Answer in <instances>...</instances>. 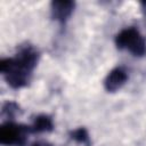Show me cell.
Masks as SVG:
<instances>
[{
  "label": "cell",
  "mask_w": 146,
  "mask_h": 146,
  "mask_svg": "<svg viewBox=\"0 0 146 146\" xmlns=\"http://www.w3.org/2000/svg\"><path fill=\"white\" fill-rule=\"evenodd\" d=\"M38 60V51L33 47L26 46L22 48L15 57L1 59L0 71L11 88L19 89L30 82L32 72L35 68Z\"/></svg>",
  "instance_id": "6da1fadb"
},
{
  "label": "cell",
  "mask_w": 146,
  "mask_h": 146,
  "mask_svg": "<svg viewBox=\"0 0 146 146\" xmlns=\"http://www.w3.org/2000/svg\"><path fill=\"white\" fill-rule=\"evenodd\" d=\"M115 44L119 49L128 50L133 56L141 57L146 54V41L138 30L127 27L115 36Z\"/></svg>",
  "instance_id": "7a4b0ae2"
},
{
  "label": "cell",
  "mask_w": 146,
  "mask_h": 146,
  "mask_svg": "<svg viewBox=\"0 0 146 146\" xmlns=\"http://www.w3.org/2000/svg\"><path fill=\"white\" fill-rule=\"evenodd\" d=\"M30 132L31 127L6 122L0 128V143L3 146H24Z\"/></svg>",
  "instance_id": "3957f363"
},
{
  "label": "cell",
  "mask_w": 146,
  "mask_h": 146,
  "mask_svg": "<svg viewBox=\"0 0 146 146\" xmlns=\"http://www.w3.org/2000/svg\"><path fill=\"white\" fill-rule=\"evenodd\" d=\"M128 80L127 72L121 67L113 68L104 80V87L108 92H115L121 89Z\"/></svg>",
  "instance_id": "277c9868"
},
{
  "label": "cell",
  "mask_w": 146,
  "mask_h": 146,
  "mask_svg": "<svg viewBox=\"0 0 146 146\" xmlns=\"http://www.w3.org/2000/svg\"><path fill=\"white\" fill-rule=\"evenodd\" d=\"M50 6L52 18L63 23L68 19V17L74 10L75 5L73 1H52Z\"/></svg>",
  "instance_id": "5b68a950"
},
{
  "label": "cell",
  "mask_w": 146,
  "mask_h": 146,
  "mask_svg": "<svg viewBox=\"0 0 146 146\" xmlns=\"http://www.w3.org/2000/svg\"><path fill=\"white\" fill-rule=\"evenodd\" d=\"M54 127L52 120L48 115H39L35 117L33 124L31 125L32 132H46L51 131Z\"/></svg>",
  "instance_id": "8992f818"
},
{
  "label": "cell",
  "mask_w": 146,
  "mask_h": 146,
  "mask_svg": "<svg viewBox=\"0 0 146 146\" xmlns=\"http://www.w3.org/2000/svg\"><path fill=\"white\" fill-rule=\"evenodd\" d=\"M72 138L80 143H86L88 140V132L83 128H79L72 132Z\"/></svg>",
  "instance_id": "52a82bcc"
},
{
  "label": "cell",
  "mask_w": 146,
  "mask_h": 146,
  "mask_svg": "<svg viewBox=\"0 0 146 146\" xmlns=\"http://www.w3.org/2000/svg\"><path fill=\"white\" fill-rule=\"evenodd\" d=\"M31 146H52L50 143H48V141H44V140H39V141H35V143H33Z\"/></svg>",
  "instance_id": "ba28073f"
}]
</instances>
